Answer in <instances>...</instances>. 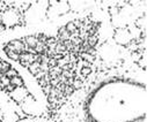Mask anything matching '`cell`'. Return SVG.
I'll list each match as a JSON object with an SVG mask.
<instances>
[{
  "label": "cell",
  "instance_id": "cell-1",
  "mask_svg": "<svg viewBox=\"0 0 147 122\" xmlns=\"http://www.w3.org/2000/svg\"><path fill=\"white\" fill-rule=\"evenodd\" d=\"M146 113V85L129 78L105 81L86 101L89 122H141Z\"/></svg>",
  "mask_w": 147,
  "mask_h": 122
},
{
  "label": "cell",
  "instance_id": "cell-2",
  "mask_svg": "<svg viewBox=\"0 0 147 122\" xmlns=\"http://www.w3.org/2000/svg\"><path fill=\"white\" fill-rule=\"evenodd\" d=\"M49 8V1H37L29 6L24 13V20L27 23H36L42 21L47 16Z\"/></svg>",
  "mask_w": 147,
  "mask_h": 122
},
{
  "label": "cell",
  "instance_id": "cell-3",
  "mask_svg": "<svg viewBox=\"0 0 147 122\" xmlns=\"http://www.w3.org/2000/svg\"><path fill=\"white\" fill-rule=\"evenodd\" d=\"M69 9H71V6L68 1H49L47 16L50 19L58 17L60 15L66 14Z\"/></svg>",
  "mask_w": 147,
  "mask_h": 122
},
{
  "label": "cell",
  "instance_id": "cell-4",
  "mask_svg": "<svg viewBox=\"0 0 147 122\" xmlns=\"http://www.w3.org/2000/svg\"><path fill=\"white\" fill-rule=\"evenodd\" d=\"M100 54L104 61L110 62V61H114L118 58L119 52H118L116 45L110 44V43H105L104 45H102V47L100 50Z\"/></svg>",
  "mask_w": 147,
  "mask_h": 122
},
{
  "label": "cell",
  "instance_id": "cell-5",
  "mask_svg": "<svg viewBox=\"0 0 147 122\" xmlns=\"http://www.w3.org/2000/svg\"><path fill=\"white\" fill-rule=\"evenodd\" d=\"M114 40L121 46H126L132 40V35L126 28H117L114 32Z\"/></svg>",
  "mask_w": 147,
  "mask_h": 122
},
{
  "label": "cell",
  "instance_id": "cell-6",
  "mask_svg": "<svg viewBox=\"0 0 147 122\" xmlns=\"http://www.w3.org/2000/svg\"><path fill=\"white\" fill-rule=\"evenodd\" d=\"M20 21V16H19V13L18 11L15 9H6L3 14H1V22L5 27H8V28H13L15 27Z\"/></svg>",
  "mask_w": 147,
  "mask_h": 122
},
{
  "label": "cell",
  "instance_id": "cell-7",
  "mask_svg": "<svg viewBox=\"0 0 147 122\" xmlns=\"http://www.w3.org/2000/svg\"><path fill=\"white\" fill-rule=\"evenodd\" d=\"M21 107H22V111H23L26 114H29V115L37 114V111H38L37 103H36L35 98H34L32 96H30V95L21 103Z\"/></svg>",
  "mask_w": 147,
  "mask_h": 122
},
{
  "label": "cell",
  "instance_id": "cell-8",
  "mask_svg": "<svg viewBox=\"0 0 147 122\" xmlns=\"http://www.w3.org/2000/svg\"><path fill=\"white\" fill-rule=\"evenodd\" d=\"M28 96H29V92H28L27 88H24V87H15L9 92V97L18 104H21Z\"/></svg>",
  "mask_w": 147,
  "mask_h": 122
},
{
  "label": "cell",
  "instance_id": "cell-9",
  "mask_svg": "<svg viewBox=\"0 0 147 122\" xmlns=\"http://www.w3.org/2000/svg\"><path fill=\"white\" fill-rule=\"evenodd\" d=\"M7 47L11 49L12 51H14L18 54H22V52L24 51V43L22 42V40L15 39V40H12V42L8 43Z\"/></svg>",
  "mask_w": 147,
  "mask_h": 122
},
{
  "label": "cell",
  "instance_id": "cell-10",
  "mask_svg": "<svg viewBox=\"0 0 147 122\" xmlns=\"http://www.w3.org/2000/svg\"><path fill=\"white\" fill-rule=\"evenodd\" d=\"M38 42H40V40L36 38L35 36H28V37L24 38V43H26L29 47H31V49H35Z\"/></svg>",
  "mask_w": 147,
  "mask_h": 122
},
{
  "label": "cell",
  "instance_id": "cell-11",
  "mask_svg": "<svg viewBox=\"0 0 147 122\" xmlns=\"http://www.w3.org/2000/svg\"><path fill=\"white\" fill-rule=\"evenodd\" d=\"M11 84L14 85V87H23L24 85V82H23V79L21 76H14L11 78Z\"/></svg>",
  "mask_w": 147,
  "mask_h": 122
},
{
  "label": "cell",
  "instance_id": "cell-12",
  "mask_svg": "<svg viewBox=\"0 0 147 122\" xmlns=\"http://www.w3.org/2000/svg\"><path fill=\"white\" fill-rule=\"evenodd\" d=\"M5 52H6V54L8 55V58H11V59H13V60H19V59H20V54L15 53L14 51H12L11 49H8L7 46L5 47Z\"/></svg>",
  "mask_w": 147,
  "mask_h": 122
},
{
  "label": "cell",
  "instance_id": "cell-13",
  "mask_svg": "<svg viewBox=\"0 0 147 122\" xmlns=\"http://www.w3.org/2000/svg\"><path fill=\"white\" fill-rule=\"evenodd\" d=\"M11 68H12L11 65L7 63L6 61H0V73L1 74H6Z\"/></svg>",
  "mask_w": 147,
  "mask_h": 122
},
{
  "label": "cell",
  "instance_id": "cell-14",
  "mask_svg": "<svg viewBox=\"0 0 147 122\" xmlns=\"http://www.w3.org/2000/svg\"><path fill=\"white\" fill-rule=\"evenodd\" d=\"M41 67V65L40 63H37V62H34V63H31L28 68H29V70H30V73L31 74H34V75H36V74H37L38 71H40V68Z\"/></svg>",
  "mask_w": 147,
  "mask_h": 122
},
{
  "label": "cell",
  "instance_id": "cell-15",
  "mask_svg": "<svg viewBox=\"0 0 147 122\" xmlns=\"http://www.w3.org/2000/svg\"><path fill=\"white\" fill-rule=\"evenodd\" d=\"M65 30H66L68 33H73V32H77V31H78V29H77L74 22H68V23L66 24V27H65Z\"/></svg>",
  "mask_w": 147,
  "mask_h": 122
},
{
  "label": "cell",
  "instance_id": "cell-16",
  "mask_svg": "<svg viewBox=\"0 0 147 122\" xmlns=\"http://www.w3.org/2000/svg\"><path fill=\"white\" fill-rule=\"evenodd\" d=\"M35 50L37 53H43L44 50H45V44L43 42H38L37 45H36V47H35Z\"/></svg>",
  "mask_w": 147,
  "mask_h": 122
},
{
  "label": "cell",
  "instance_id": "cell-17",
  "mask_svg": "<svg viewBox=\"0 0 147 122\" xmlns=\"http://www.w3.org/2000/svg\"><path fill=\"white\" fill-rule=\"evenodd\" d=\"M96 43H97V37L96 36H89V38H88V45L90 46V47H94L95 45H96Z\"/></svg>",
  "mask_w": 147,
  "mask_h": 122
},
{
  "label": "cell",
  "instance_id": "cell-18",
  "mask_svg": "<svg viewBox=\"0 0 147 122\" xmlns=\"http://www.w3.org/2000/svg\"><path fill=\"white\" fill-rule=\"evenodd\" d=\"M81 57L84 58V60H86V61H88V62H94V60H95L94 55H92L90 53H82Z\"/></svg>",
  "mask_w": 147,
  "mask_h": 122
},
{
  "label": "cell",
  "instance_id": "cell-19",
  "mask_svg": "<svg viewBox=\"0 0 147 122\" xmlns=\"http://www.w3.org/2000/svg\"><path fill=\"white\" fill-rule=\"evenodd\" d=\"M5 75H6V77H8V78L11 79L12 77H14V76H18L19 74H18V71H16L15 69H13V68H11V69H9V70H8V71H7L6 74H5Z\"/></svg>",
  "mask_w": 147,
  "mask_h": 122
},
{
  "label": "cell",
  "instance_id": "cell-20",
  "mask_svg": "<svg viewBox=\"0 0 147 122\" xmlns=\"http://www.w3.org/2000/svg\"><path fill=\"white\" fill-rule=\"evenodd\" d=\"M90 73H92V69L89 67H82V69H81V75L82 76H88Z\"/></svg>",
  "mask_w": 147,
  "mask_h": 122
},
{
  "label": "cell",
  "instance_id": "cell-21",
  "mask_svg": "<svg viewBox=\"0 0 147 122\" xmlns=\"http://www.w3.org/2000/svg\"><path fill=\"white\" fill-rule=\"evenodd\" d=\"M16 122H35V120H32L31 117H23V119L18 120Z\"/></svg>",
  "mask_w": 147,
  "mask_h": 122
},
{
  "label": "cell",
  "instance_id": "cell-22",
  "mask_svg": "<svg viewBox=\"0 0 147 122\" xmlns=\"http://www.w3.org/2000/svg\"><path fill=\"white\" fill-rule=\"evenodd\" d=\"M73 42H74L76 44H80L81 43V39L80 38H74V39H73Z\"/></svg>",
  "mask_w": 147,
  "mask_h": 122
},
{
  "label": "cell",
  "instance_id": "cell-23",
  "mask_svg": "<svg viewBox=\"0 0 147 122\" xmlns=\"http://www.w3.org/2000/svg\"><path fill=\"white\" fill-rule=\"evenodd\" d=\"M57 65V61H56V59H52V60H50V66H56Z\"/></svg>",
  "mask_w": 147,
  "mask_h": 122
},
{
  "label": "cell",
  "instance_id": "cell-24",
  "mask_svg": "<svg viewBox=\"0 0 147 122\" xmlns=\"http://www.w3.org/2000/svg\"><path fill=\"white\" fill-rule=\"evenodd\" d=\"M66 93H71V92H73V88H66Z\"/></svg>",
  "mask_w": 147,
  "mask_h": 122
},
{
  "label": "cell",
  "instance_id": "cell-25",
  "mask_svg": "<svg viewBox=\"0 0 147 122\" xmlns=\"http://www.w3.org/2000/svg\"><path fill=\"white\" fill-rule=\"evenodd\" d=\"M80 84H81V83L79 82V81H77V82H74V87H77V88H79V87H80Z\"/></svg>",
  "mask_w": 147,
  "mask_h": 122
},
{
  "label": "cell",
  "instance_id": "cell-26",
  "mask_svg": "<svg viewBox=\"0 0 147 122\" xmlns=\"http://www.w3.org/2000/svg\"><path fill=\"white\" fill-rule=\"evenodd\" d=\"M4 6H5V4H4V1H0V11H1V9L4 8Z\"/></svg>",
  "mask_w": 147,
  "mask_h": 122
},
{
  "label": "cell",
  "instance_id": "cell-27",
  "mask_svg": "<svg viewBox=\"0 0 147 122\" xmlns=\"http://www.w3.org/2000/svg\"><path fill=\"white\" fill-rule=\"evenodd\" d=\"M5 28H6V27H5L4 24H0V31H4V30H5Z\"/></svg>",
  "mask_w": 147,
  "mask_h": 122
},
{
  "label": "cell",
  "instance_id": "cell-28",
  "mask_svg": "<svg viewBox=\"0 0 147 122\" xmlns=\"http://www.w3.org/2000/svg\"><path fill=\"white\" fill-rule=\"evenodd\" d=\"M1 119H3V112L0 111V121H1Z\"/></svg>",
  "mask_w": 147,
  "mask_h": 122
}]
</instances>
